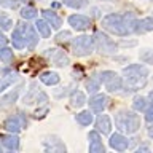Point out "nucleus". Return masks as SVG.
<instances>
[{
    "mask_svg": "<svg viewBox=\"0 0 153 153\" xmlns=\"http://www.w3.org/2000/svg\"><path fill=\"white\" fill-rule=\"evenodd\" d=\"M0 43H5V37L2 35V33H0Z\"/></svg>",
    "mask_w": 153,
    "mask_h": 153,
    "instance_id": "34",
    "label": "nucleus"
},
{
    "mask_svg": "<svg viewBox=\"0 0 153 153\" xmlns=\"http://www.w3.org/2000/svg\"><path fill=\"white\" fill-rule=\"evenodd\" d=\"M148 134H150V136L153 137V128H150V131H148Z\"/></svg>",
    "mask_w": 153,
    "mask_h": 153,
    "instance_id": "35",
    "label": "nucleus"
},
{
    "mask_svg": "<svg viewBox=\"0 0 153 153\" xmlns=\"http://www.w3.org/2000/svg\"><path fill=\"white\" fill-rule=\"evenodd\" d=\"M70 102L74 107H81L85 102H86V97H85V94L81 93V91H75L74 94H72V97H70Z\"/></svg>",
    "mask_w": 153,
    "mask_h": 153,
    "instance_id": "21",
    "label": "nucleus"
},
{
    "mask_svg": "<svg viewBox=\"0 0 153 153\" xmlns=\"http://www.w3.org/2000/svg\"><path fill=\"white\" fill-rule=\"evenodd\" d=\"M102 27L107 29L108 32L115 33V35H128L131 32L128 19L120 16V14H108V16H105L102 19Z\"/></svg>",
    "mask_w": 153,
    "mask_h": 153,
    "instance_id": "2",
    "label": "nucleus"
},
{
    "mask_svg": "<svg viewBox=\"0 0 153 153\" xmlns=\"http://www.w3.org/2000/svg\"><path fill=\"white\" fill-rule=\"evenodd\" d=\"M0 150H2V148H0Z\"/></svg>",
    "mask_w": 153,
    "mask_h": 153,
    "instance_id": "38",
    "label": "nucleus"
},
{
    "mask_svg": "<svg viewBox=\"0 0 153 153\" xmlns=\"http://www.w3.org/2000/svg\"><path fill=\"white\" fill-rule=\"evenodd\" d=\"M0 61H3V62H11L13 61V51L10 50V48H2L0 50Z\"/></svg>",
    "mask_w": 153,
    "mask_h": 153,
    "instance_id": "23",
    "label": "nucleus"
},
{
    "mask_svg": "<svg viewBox=\"0 0 153 153\" xmlns=\"http://www.w3.org/2000/svg\"><path fill=\"white\" fill-rule=\"evenodd\" d=\"M145 118H147V121H153V105L147 110V117Z\"/></svg>",
    "mask_w": 153,
    "mask_h": 153,
    "instance_id": "33",
    "label": "nucleus"
},
{
    "mask_svg": "<svg viewBox=\"0 0 153 153\" xmlns=\"http://www.w3.org/2000/svg\"><path fill=\"white\" fill-rule=\"evenodd\" d=\"M35 29H37V32L45 38H48L50 33H51V26L45 21V19H38V21L35 22Z\"/></svg>",
    "mask_w": 153,
    "mask_h": 153,
    "instance_id": "16",
    "label": "nucleus"
},
{
    "mask_svg": "<svg viewBox=\"0 0 153 153\" xmlns=\"http://www.w3.org/2000/svg\"><path fill=\"white\" fill-rule=\"evenodd\" d=\"M46 56L51 59V62L57 67H64L69 64V57L64 54V51L61 50H56V48H53V50H46Z\"/></svg>",
    "mask_w": 153,
    "mask_h": 153,
    "instance_id": "7",
    "label": "nucleus"
},
{
    "mask_svg": "<svg viewBox=\"0 0 153 153\" xmlns=\"http://www.w3.org/2000/svg\"><path fill=\"white\" fill-rule=\"evenodd\" d=\"M69 22L74 29H76V30H85V29H88L91 26L89 18L83 16V14H74V16H70Z\"/></svg>",
    "mask_w": 153,
    "mask_h": 153,
    "instance_id": "8",
    "label": "nucleus"
},
{
    "mask_svg": "<svg viewBox=\"0 0 153 153\" xmlns=\"http://www.w3.org/2000/svg\"><path fill=\"white\" fill-rule=\"evenodd\" d=\"M64 3L70 8H81L86 3V0H64Z\"/></svg>",
    "mask_w": 153,
    "mask_h": 153,
    "instance_id": "28",
    "label": "nucleus"
},
{
    "mask_svg": "<svg viewBox=\"0 0 153 153\" xmlns=\"http://www.w3.org/2000/svg\"><path fill=\"white\" fill-rule=\"evenodd\" d=\"M107 2H113V0H107Z\"/></svg>",
    "mask_w": 153,
    "mask_h": 153,
    "instance_id": "37",
    "label": "nucleus"
},
{
    "mask_svg": "<svg viewBox=\"0 0 153 153\" xmlns=\"http://www.w3.org/2000/svg\"><path fill=\"white\" fill-rule=\"evenodd\" d=\"M134 108H136L137 112H139V110H140V112H142V110H145V108H147V100H145V97L137 96V97L134 99Z\"/></svg>",
    "mask_w": 153,
    "mask_h": 153,
    "instance_id": "26",
    "label": "nucleus"
},
{
    "mask_svg": "<svg viewBox=\"0 0 153 153\" xmlns=\"http://www.w3.org/2000/svg\"><path fill=\"white\" fill-rule=\"evenodd\" d=\"M100 81L104 83V86L107 88L108 91H118L121 88V78L115 74V72H102L100 74Z\"/></svg>",
    "mask_w": 153,
    "mask_h": 153,
    "instance_id": "5",
    "label": "nucleus"
},
{
    "mask_svg": "<svg viewBox=\"0 0 153 153\" xmlns=\"http://www.w3.org/2000/svg\"><path fill=\"white\" fill-rule=\"evenodd\" d=\"M40 80H42V83H45L48 86H53V85L59 83V75L54 74V72H45V74H42Z\"/></svg>",
    "mask_w": 153,
    "mask_h": 153,
    "instance_id": "17",
    "label": "nucleus"
},
{
    "mask_svg": "<svg viewBox=\"0 0 153 153\" xmlns=\"http://www.w3.org/2000/svg\"><path fill=\"white\" fill-rule=\"evenodd\" d=\"M96 126L97 129L102 134H110V129H112V121H110V118L107 115H100L97 118V121H96Z\"/></svg>",
    "mask_w": 153,
    "mask_h": 153,
    "instance_id": "15",
    "label": "nucleus"
},
{
    "mask_svg": "<svg viewBox=\"0 0 153 153\" xmlns=\"http://www.w3.org/2000/svg\"><path fill=\"white\" fill-rule=\"evenodd\" d=\"M22 30H24L22 35H24V40H26V45H29L30 48H33V46H35V43L38 42V35H37L35 32H33L32 27L27 26V24L22 27Z\"/></svg>",
    "mask_w": 153,
    "mask_h": 153,
    "instance_id": "13",
    "label": "nucleus"
},
{
    "mask_svg": "<svg viewBox=\"0 0 153 153\" xmlns=\"http://www.w3.org/2000/svg\"><path fill=\"white\" fill-rule=\"evenodd\" d=\"M3 126H5V129H7V131L16 134L19 129H21V123H19V120H18V118H8L7 121H5Z\"/></svg>",
    "mask_w": 153,
    "mask_h": 153,
    "instance_id": "19",
    "label": "nucleus"
},
{
    "mask_svg": "<svg viewBox=\"0 0 153 153\" xmlns=\"http://www.w3.org/2000/svg\"><path fill=\"white\" fill-rule=\"evenodd\" d=\"M11 42H13V46L21 50V48L26 46V40H24V35L21 33V30H14L13 35H11Z\"/></svg>",
    "mask_w": 153,
    "mask_h": 153,
    "instance_id": "18",
    "label": "nucleus"
},
{
    "mask_svg": "<svg viewBox=\"0 0 153 153\" xmlns=\"http://www.w3.org/2000/svg\"><path fill=\"white\" fill-rule=\"evenodd\" d=\"M124 81H126V86L129 88H140L147 83V75L148 72L145 67L142 65H129L124 69Z\"/></svg>",
    "mask_w": 153,
    "mask_h": 153,
    "instance_id": "3",
    "label": "nucleus"
},
{
    "mask_svg": "<svg viewBox=\"0 0 153 153\" xmlns=\"http://www.w3.org/2000/svg\"><path fill=\"white\" fill-rule=\"evenodd\" d=\"M69 37H70V32H62V33H59V35H57V40L62 42V40H67Z\"/></svg>",
    "mask_w": 153,
    "mask_h": 153,
    "instance_id": "32",
    "label": "nucleus"
},
{
    "mask_svg": "<svg viewBox=\"0 0 153 153\" xmlns=\"http://www.w3.org/2000/svg\"><path fill=\"white\" fill-rule=\"evenodd\" d=\"M110 147L115 148V150L118 152H123L128 148V139L121 136V134H113L112 137H110Z\"/></svg>",
    "mask_w": 153,
    "mask_h": 153,
    "instance_id": "10",
    "label": "nucleus"
},
{
    "mask_svg": "<svg viewBox=\"0 0 153 153\" xmlns=\"http://www.w3.org/2000/svg\"><path fill=\"white\" fill-rule=\"evenodd\" d=\"M115 124L120 131H124L128 134L136 132L140 128V118L134 112H128V110H121L115 117Z\"/></svg>",
    "mask_w": 153,
    "mask_h": 153,
    "instance_id": "1",
    "label": "nucleus"
},
{
    "mask_svg": "<svg viewBox=\"0 0 153 153\" xmlns=\"http://www.w3.org/2000/svg\"><path fill=\"white\" fill-rule=\"evenodd\" d=\"M43 18H45V21L50 24L53 29H59L62 26V21L61 18L57 16L54 11H50V10H46V11H43Z\"/></svg>",
    "mask_w": 153,
    "mask_h": 153,
    "instance_id": "14",
    "label": "nucleus"
},
{
    "mask_svg": "<svg viewBox=\"0 0 153 153\" xmlns=\"http://www.w3.org/2000/svg\"><path fill=\"white\" fill-rule=\"evenodd\" d=\"M76 121H78L81 126H89L93 123V113L91 112H81L76 115Z\"/></svg>",
    "mask_w": 153,
    "mask_h": 153,
    "instance_id": "20",
    "label": "nucleus"
},
{
    "mask_svg": "<svg viewBox=\"0 0 153 153\" xmlns=\"http://www.w3.org/2000/svg\"><path fill=\"white\" fill-rule=\"evenodd\" d=\"M150 99H152V102H153V91L150 93Z\"/></svg>",
    "mask_w": 153,
    "mask_h": 153,
    "instance_id": "36",
    "label": "nucleus"
},
{
    "mask_svg": "<svg viewBox=\"0 0 153 153\" xmlns=\"http://www.w3.org/2000/svg\"><path fill=\"white\" fill-rule=\"evenodd\" d=\"M88 139H89V152L91 153H102L104 152L102 140H100L97 132H89Z\"/></svg>",
    "mask_w": 153,
    "mask_h": 153,
    "instance_id": "9",
    "label": "nucleus"
},
{
    "mask_svg": "<svg viewBox=\"0 0 153 153\" xmlns=\"http://www.w3.org/2000/svg\"><path fill=\"white\" fill-rule=\"evenodd\" d=\"M2 7H7L10 10H16L18 8V0H0Z\"/></svg>",
    "mask_w": 153,
    "mask_h": 153,
    "instance_id": "29",
    "label": "nucleus"
},
{
    "mask_svg": "<svg viewBox=\"0 0 153 153\" xmlns=\"http://www.w3.org/2000/svg\"><path fill=\"white\" fill-rule=\"evenodd\" d=\"M21 16L24 19H32V18L37 16V10L32 8V7H26V8L21 10Z\"/></svg>",
    "mask_w": 153,
    "mask_h": 153,
    "instance_id": "25",
    "label": "nucleus"
},
{
    "mask_svg": "<svg viewBox=\"0 0 153 153\" xmlns=\"http://www.w3.org/2000/svg\"><path fill=\"white\" fill-rule=\"evenodd\" d=\"M96 45H97V48H99L102 53H113L115 50H117L115 43L110 40L107 35H104L102 32H97V33H96Z\"/></svg>",
    "mask_w": 153,
    "mask_h": 153,
    "instance_id": "6",
    "label": "nucleus"
},
{
    "mask_svg": "<svg viewBox=\"0 0 153 153\" xmlns=\"http://www.w3.org/2000/svg\"><path fill=\"white\" fill-rule=\"evenodd\" d=\"M140 59L147 64H153V51L152 50H143V53L140 54Z\"/></svg>",
    "mask_w": 153,
    "mask_h": 153,
    "instance_id": "27",
    "label": "nucleus"
},
{
    "mask_svg": "<svg viewBox=\"0 0 153 153\" xmlns=\"http://www.w3.org/2000/svg\"><path fill=\"white\" fill-rule=\"evenodd\" d=\"M140 30H153V18H143L142 21H137Z\"/></svg>",
    "mask_w": 153,
    "mask_h": 153,
    "instance_id": "22",
    "label": "nucleus"
},
{
    "mask_svg": "<svg viewBox=\"0 0 153 153\" xmlns=\"http://www.w3.org/2000/svg\"><path fill=\"white\" fill-rule=\"evenodd\" d=\"M0 140H2V143L8 148V150H16V148L19 147V139L16 136H13V132L0 136Z\"/></svg>",
    "mask_w": 153,
    "mask_h": 153,
    "instance_id": "12",
    "label": "nucleus"
},
{
    "mask_svg": "<svg viewBox=\"0 0 153 153\" xmlns=\"http://www.w3.org/2000/svg\"><path fill=\"white\" fill-rule=\"evenodd\" d=\"M0 26H2V29H10L13 26V21L8 16H0Z\"/></svg>",
    "mask_w": 153,
    "mask_h": 153,
    "instance_id": "30",
    "label": "nucleus"
},
{
    "mask_svg": "<svg viewBox=\"0 0 153 153\" xmlns=\"http://www.w3.org/2000/svg\"><path fill=\"white\" fill-rule=\"evenodd\" d=\"M86 88H88V93H96V91L99 89V83L96 80H89L88 85H86Z\"/></svg>",
    "mask_w": 153,
    "mask_h": 153,
    "instance_id": "31",
    "label": "nucleus"
},
{
    "mask_svg": "<svg viewBox=\"0 0 153 153\" xmlns=\"http://www.w3.org/2000/svg\"><path fill=\"white\" fill-rule=\"evenodd\" d=\"M105 105H107V96H104V94H97L89 100L91 110H93V112H97V113L102 112L105 108Z\"/></svg>",
    "mask_w": 153,
    "mask_h": 153,
    "instance_id": "11",
    "label": "nucleus"
},
{
    "mask_svg": "<svg viewBox=\"0 0 153 153\" xmlns=\"http://www.w3.org/2000/svg\"><path fill=\"white\" fill-rule=\"evenodd\" d=\"M72 48H74V53L76 56H86V54H91V53H93L94 42H93V38L88 37V35H81V37H76L74 40Z\"/></svg>",
    "mask_w": 153,
    "mask_h": 153,
    "instance_id": "4",
    "label": "nucleus"
},
{
    "mask_svg": "<svg viewBox=\"0 0 153 153\" xmlns=\"http://www.w3.org/2000/svg\"><path fill=\"white\" fill-rule=\"evenodd\" d=\"M14 80H16V76H14V75H8V76L0 78V93H2V91H5V88H8V86L11 85Z\"/></svg>",
    "mask_w": 153,
    "mask_h": 153,
    "instance_id": "24",
    "label": "nucleus"
}]
</instances>
